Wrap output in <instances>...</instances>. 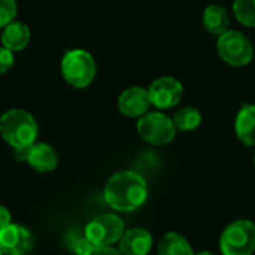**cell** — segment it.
Here are the masks:
<instances>
[{
  "mask_svg": "<svg viewBox=\"0 0 255 255\" xmlns=\"http://www.w3.org/2000/svg\"><path fill=\"white\" fill-rule=\"evenodd\" d=\"M152 250V236L148 230L134 227L127 232L120 239L121 255H148Z\"/></svg>",
  "mask_w": 255,
  "mask_h": 255,
  "instance_id": "8fae6325",
  "label": "cell"
},
{
  "mask_svg": "<svg viewBox=\"0 0 255 255\" xmlns=\"http://www.w3.org/2000/svg\"><path fill=\"white\" fill-rule=\"evenodd\" d=\"M254 164H255V157H254Z\"/></svg>",
  "mask_w": 255,
  "mask_h": 255,
  "instance_id": "484cf974",
  "label": "cell"
},
{
  "mask_svg": "<svg viewBox=\"0 0 255 255\" xmlns=\"http://www.w3.org/2000/svg\"><path fill=\"white\" fill-rule=\"evenodd\" d=\"M66 245L70 253L75 255H88L96 247L85 238V235H81L76 230H72L67 233L66 238Z\"/></svg>",
  "mask_w": 255,
  "mask_h": 255,
  "instance_id": "d6986e66",
  "label": "cell"
},
{
  "mask_svg": "<svg viewBox=\"0 0 255 255\" xmlns=\"http://www.w3.org/2000/svg\"><path fill=\"white\" fill-rule=\"evenodd\" d=\"M223 255H253L255 253V224L251 220H238L229 224L220 238Z\"/></svg>",
  "mask_w": 255,
  "mask_h": 255,
  "instance_id": "277c9868",
  "label": "cell"
},
{
  "mask_svg": "<svg viewBox=\"0 0 255 255\" xmlns=\"http://www.w3.org/2000/svg\"><path fill=\"white\" fill-rule=\"evenodd\" d=\"M182 94H184L182 84L172 76H161L155 79L148 90L151 105H154L158 109L175 108L176 105H179Z\"/></svg>",
  "mask_w": 255,
  "mask_h": 255,
  "instance_id": "ba28073f",
  "label": "cell"
},
{
  "mask_svg": "<svg viewBox=\"0 0 255 255\" xmlns=\"http://www.w3.org/2000/svg\"><path fill=\"white\" fill-rule=\"evenodd\" d=\"M194 255H215L214 253H209V251H202V253H197V254Z\"/></svg>",
  "mask_w": 255,
  "mask_h": 255,
  "instance_id": "cb8c5ba5",
  "label": "cell"
},
{
  "mask_svg": "<svg viewBox=\"0 0 255 255\" xmlns=\"http://www.w3.org/2000/svg\"><path fill=\"white\" fill-rule=\"evenodd\" d=\"M151 106V100L148 96V90L140 87H131L121 93L118 99V109L121 114L130 118H140L148 112Z\"/></svg>",
  "mask_w": 255,
  "mask_h": 255,
  "instance_id": "30bf717a",
  "label": "cell"
},
{
  "mask_svg": "<svg viewBox=\"0 0 255 255\" xmlns=\"http://www.w3.org/2000/svg\"><path fill=\"white\" fill-rule=\"evenodd\" d=\"M33 245L34 238L24 226L10 223L0 230V250L4 255H27Z\"/></svg>",
  "mask_w": 255,
  "mask_h": 255,
  "instance_id": "9c48e42d",
  "label": "cell"
},
{
  "mask_svg": "<svg viewBox=\"0 0 255 255\" xmlns=\"http://www.w3.org/2000/svg\"><path fill=\"white\" fill-rule=\"evenodd\" d=\"M137 133L139 136L155 146L169 145L173 142L176 136V127L173 120L161 112H146L137 121Z\"/></svg>",
  "mask_w": 255,
  "mask_h": 255,
  "instance_id": "8992f818",
  "label": "cell"
},
{
  "mask_svg": "<svg viewBox=\"0 0 255 255\" xmlns=\"http://www.w3.org/2000/svg\"><path fill=\"white\" fill-rule=\"evenodd\" d=\"M13 66V52L7 48H0V75L6 73Z\"/></svg>",
  "mask_w": 255,
  "mask_h": 255,
  "instance_id": "44dd1931",
  "label": "cell"
},
{
  "mask_svg": "<svg viewBox=\"0 0 255 255\" xmlns=\"http://www.w3.org/2000/svg\"><path fill=\"white\" fill-rule=\"evenodd\" d=\"M173 124L179 131H193L202 124V114L193 106H185L173 115Z\"/></svg>",
  "mask_w": 255,
  "mask_h": 255,
  "instance_id": "e0dca14e",
  "label": "cell"
},
{
  "mask_svg": "<svg viewBox=\"0 0 255 255\" xmlns=\"http://www.w3.org/2000/svg\"><path fill=\"white\" fill-rule=\"evenodd\" d=\"M217 51L221 60L233 67H242L251 63L254 46L250 39L238 30H227L217 40Z\"/></svg>",
  "mask_w": 255,
  "mask_h": 255,
  "instance_id": "5b68a950",
  "label": "cell"
},
{
  "mask_svg": "<svg viewBox=\"0 0 255 255\" xmlns=\"http://www.w3.org/2000/svg\"><path fill=\"white\" fill-rule=\"evenodd\" d=\"M12 223V217H10V212L0 205V230L4 229L6 226H9Z\"/></svg>",
  "mask_w": 255,
  "mask_h": 255,
  "instance_id": "603a6c76",
  "label": "cell"
},
{
  "mask_svg": "<svg viewBox=\"0 0 255 255\" xmlns=\"http://www.w3.org/2000/svg\"><path fill=\"white\" fill-rule=\"evenodd\" d=\"M233 12L241 24L255 28V0H235Z\"/></svg>",
  "mask_w": 255,
  "mask_h": 255,
  "instance_id": "ac0fdd59",
  "label": "cell"
},
{
  "mask_svg": "<svg viewBox=\"0 0 255 255\" xmlns=\"http://www.w3.org/2000/svg\"><path fill=\"white\" fill-rule=\"evenodd\" d=\"M36 120L22 109L6 111L0 118V134L13 149L28 148L37 139Z\"/></svg>",
  "mask_w": 255,
  "mask_h": 255,
  "instance_id": "7a4b0ae2",
  "label": "cell"
},
{
  "mask_svg": "<svg viewBox=\"0 0 255 255\" xmlns=\"http://www.w3.org/2000/svg\"><path fill=\"white\" fill-rule=\"evenodd\" d=\"M158 255H194L190 242L176 232L166 233L157 247Z\"/></svg>",
  "mask_w": 255,
  "mask_h": 255,
  "instance_id": "2e32d148",
  "label": "cell"
},
{
  "mask_svg": "<svg viewBox=\"0 0 255 255\" xmlns=\"http://www.w3.org/2000/svg\"><path fill=\"white\" fill-rule=\"evenodd\" d=\"M25 161L36 172L48 173L57 167L58 158H57V154L52 149V146H49L48 143H36L34 142L31 146L27 148Z\"/></svg>",
  "mask_w": 255,
  "mask_h": 255,
  "instance_id": "7c38bea8",
  "label": "cell"
},
{
  "mask_svg": "<svg viewBox=\"0 0 255 255\" xmlns=\"http://www.w3.org/2000/svg\"><path fill=\"white\" fill-rule=\"evenodd\" d=\"M124 232V221L120 217L114 214H103L87 224L84 235L94 247H111L120 242Z\"/></svg>",
  "mask_w": 255,
  "mask_h": 255,
  "instance_id": "52a82bcc",
  "label": "cell"
},
{
  "mask_svg": "<svg viewBox=\"0 0 255 255\" xmlns=\"http://www.w3.org/2000/svg\"><path fill=\"white\" fill-rule=\"evenodd\" d=\"M16 9L18 6L15 0H0V28H4L13 21Z\"/></svg>",
  "mask_w": 255,
  "mask_h": 255,
  "instance_id": "ffe728a7",
  "label": "cell"
},
{
  "mask_svg": "<svg viewBox=\"0 0 255 255\" xmlns=\"http://www.w3.org/2000/svg\"><path fill=\"white\" fill-rule=\"evenodd\" d=\"M61 73L69 85L75 88H85L96 78V61L93 55L84 49L67 51L61 60Z\"/></svg>",
  "mask_w": 255,
  "mask_h": 255,
  "instance_id": "3957f363",
  "label": "cell"
},
{
  "mask_svg": "<svg viewBox=\"0 0 255 255\" xmlns=\"http://www.w3.org/2000/svg\"><path fill=\"white\" fill-rule=\"evenodd\" d=\"M30 42V28L19 21H12L3 28L1 33V45L9 51H21Z\"/></svg>",
  "mask_w": 255,
  "mask_h": 255,
  "instance_id": "4fadbf2b",
  "label": "cell"
},
{
  "mask_svg": "<svg viewBox=\"0 0 255 255\" xmlns=\"http://www.w3.org/2000/svg\"><path fill=\"white\" fill-rule=\"evenodd\" d=\"M0 255H4V254H3V253H1V250H0Z\"/></svg>",
  "mask_w": 255,
  "mask_h": 255,
  "instance_id": "d4e9b609",
  "label": "cell"
},
{
  "mask_svg": "<svg viewBox=\"0 0 255 255\" xmlns=\"http://www.w3.org/2000/svg\"><path fill=\"white\" fill-rule=\"evenodd\" d=\"M103 197L114 211L133 212L146 202L148 185L139 173L123 170L108 179Z\"/></svg>",
  "mask_w": 255,
  "mask_h": 255,
  "instance_id": "6da1fadb",
  "label": "cell"
},
{
  "mask_svg": "<svg viewBox=\"0 0 255 255\" xmlns=\"http://www.w3.org/2000/svg\"><path fill=\"white\" fill-rule=\"evenodd\" d=\"M239 140L247 146H255V105H245L235 123Z\"/></svg>",
  "mask_w": 255,
  "mask_h": 255,
  "instance_id": "5bb4252c",
  "label": "cell"
},
{
  "mask_svg": "<svg viewBox=\"0 0 255 255\" xmlns=\"http://www.w3.org/2000/svg\"><path fill=\"white\" fill-rule=\"evenodd\" d=\"M88 255H121V253L112 247H96Z\"/></svg>",
  "mask_w": 255,
  "mask_h": 255,
  "instance_id": "7402d4cb",
  "label": "cell"
},
{
  "mask_svg": "<svg viewBox=\"0 0 255 255\" xmlns=\"http://www.w3.org/2000/svg\"><path fill=\"white\" fill-rule=\"evenodd\" d=\"M230 16L226 7L218 4H211L203 12V25L211 34H223L229 30Z\"/></svg>",
  "mask_w": 255,
  "mask_h": 255,
  "instance_id": "9a60e30c",
  "label": "cell"
}]
</instances>
